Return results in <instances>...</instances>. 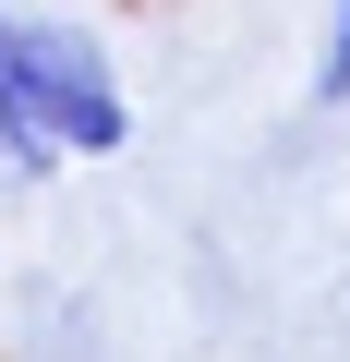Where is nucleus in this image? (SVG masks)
<instances>
[{"label": "nucleus", "mask_w": 350, "mask_h": 362, "mask_svg": "<svg viewBox=\"0 0 350 362\" xmlns=\"http://www.w3.org/2000/svg\"><path fill=\"white\" fill-rule=\"evenodd\" d=\"M133 145V97L109 73V49L61 13H13L0 0V181L37 194L73 157H121Z\"/></svg>", "instance_id": "f257e3e1"}, {"label": "nucleus", "mask_w": 350, "mask_h": 362, "mask_svg": "<svg viewBox=\"0 0 350 362\" xmlns=\"http://www.w3.org/2000/svg\"><path fill=\"white\" fill-rule=\"evenodd\" d=\"M314 109H350V0H326V49H314Z\"/></svg>", "instance_id": "f03ea898"}]
</instances>
